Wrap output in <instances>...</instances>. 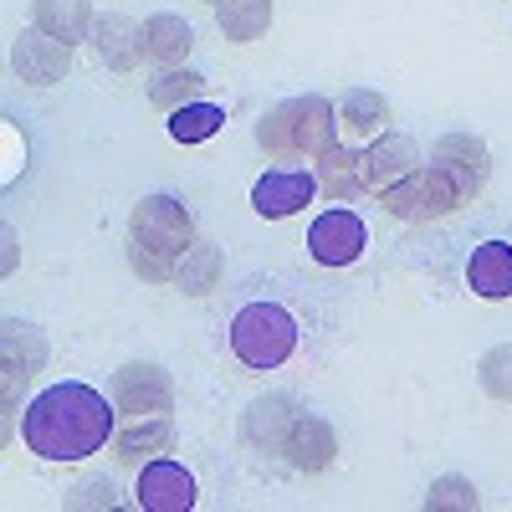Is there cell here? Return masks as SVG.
Segmentation results:
<instances>
[{
    "label": "cell",
    "mask_w": 512,
    "mask_h": 512,
    "mask_svg": "<svg viewBox=\"0 0 512 512\" xmlns=\"http://www.w3.org/2000/svg\"><path fill=\"white\" fill-rule=\"evenodd\" d=\"M113 415L118 405L103 400V390L82 379H62V384H47L21 415V436L26 446L41 456V461H82L113 441Z\"/></svg>",
    "instance_id": "6da1fadb"
},
{
    "label": "cell",
    "mask_w": 512,
    "mask_h": 512,
    "mask_svg": "<svg viewBox=\"0 0 512 512\" xmlns=\"http://www.w3.org/2000/svg\"><path fill=\"white\" fill-rule=\"evenodd\" d=\"M256 144L267 159H323L338 144V108L318 93L282 98L256 118Z\"/></svg>",
    "instance_id": "7a4b0ae2"
},
{
    "label": "cell",
    "mask_w": 512,
    "mask_h": 512,
    "mask_svg": "<svg viewBox=\"0 0 512 512\" xmlns=\"http://www.w3.org/2000/svg\"><path fill=\"white\" fill-rule=\"evenodd\" d=\"M297 349V318L282 303H246L231 318V354L251 369V374H267L277 364H287Z\"/></svg>",
    "instance_id": "3957f363"
},
{
    "label": "cell",
    "mask_w": 512,
    "mask_h": 512,
    "mask_svg": "<svg viewBox=\"0 0 512 512\" xmlns=\"http://www.w3.org/2000/svg\"><path fill=\"white\" fill-rule=\"evenodd\" d=\"M379 200H384V210H390L395 221H405V226L441 221V216H451V210H461V205H466V200H461V190H456V180L446 175L441 164H420V169H410V175H405V180H395Z\"/></svg>",
    "instance_id": "277c9868"
},
{
    "label": "cell",
    "mask_w": 512,
    "mask_h": 512,
    "mask_svg": "<svg viewBox=\"0 0 512 512\" xmlns=\"http://www.w3.org/2000/svg\"><path fill=\"white\" fill-rule=\"evenodd\" d=\"M128 241L180 262V256L195 246V216L185 210V200H175V195H144L134 205V216H128Z\"/></svg>",
    "instance_id": "5b68a950"
},
{
    "label": "cell",
    "mask_w": 512,
    "mask_h": 512,
    "mask_svg": "<svg viewBox=\"0 0 512 512\" xmlns=\"http://www.w3.org/2000/svg\"><path fill=\"white\" fill-rule=\"evenodd\" d=\"M108 400L123 415H169L175 410V379L159 364H123L108 379Z\"/></svg>",
    "instance_id": "8992f818"
},
{
    "label": "cell",
    "mask_w": 512,
    "mask_h": 512,
    "mask_svg": "<svg viewBox=\"0 0 512 512\" xmlns=\"http://www.w3.org/2000/svg\"><path fill=\"white\" fill-rule=\"evenodd\" d=\"M364 246H369V231L349 205L323 210V216L308 226V256L318 267H349V262L364 256Z\"/></svg>",
    "instance_id": "52a82bcc"
},
{
    "label": "cell",
    "mask_w": 512,
    "mask_h": 512,
    "mask_svg": "<svg viewBox=\"0 0 512 512\" xmlns=\"http://www.w3.org/2000/svg\"><path fill=\"white\" fill-rule=\"evenodd\" d=\"M11 67H16L21 82H31V88H52V82H62L72 72V47L47 36L41 26H26L11 41Z\"/></svg>",
    "instance_id": "ba28073f"
},
{
    "label": "cell",
    "mask_w": 512,
    "mask_h": 512,
    "mask_svg": "<svg viewBox=\"0 0 512 512\" xmlns=\"http://www.w3.org/2000/svg\"><path fill=\"white\" fill-rule=\"evenodd\" d=\"M431 164H441L446 175L456 180V190H461L466 205H472L487 190V180H492V154H487V144L477 134H446V139H436Z\"/></svg>",
    "instance_id": "9c48e42d"
},
{
    "label": "cell",
    "mask_w": 512,
    "mask_h": 512,
    "mask_svg": "<svg viewBox=\"0 0 512 512\" xmlns=\"http://www.w3.org/2000/svg\"><path fill=\"white\" fill-rule=\"evenodd\" d=\"M313 195H318L313 169H267V175L251 185V210L262 221H287L303 205H313Z\"/></svg>",
    "instance_id": "30bf717a"
},
{
    "label": "cell",
    "mask_w": 512,
    "mask_h": 512,
    "mask_svg": "<svg viewBox=\"0 0 512 512\" xmlns=\"http://www.w3.org/2000/svg\"><path fill=\"white\" fill-rule=\"evenodd\" d=\"M139 507L144 512H190L195 507V477L185 472L180 461H169V456H154L139 466V487H134Z\"/></svg>",
    "instance_id": "8fae6325"
},
{
    "label": "cell",
    "mask_w": 512,
    "mask_h": 512,
    "mask_svg": "<svg viewBox=\"0 0 512 512\" xmlns=\"http://www.w3.org/2000/svg\"><path fill=\"white\" fill-rule=\"evenodd\" d=\"M292 420H297V405L287 395H262V400H251L246 415H241V441L251 451H262V456H282Z\"/></svg>",
    "instance_id": "7c38bea8"
},
{
    "label": "cell",
    "mask_w": 512,
    "mask_h": 512,
    "mask_svg": "<svg viewBox=\"0 0 512 512\" xmlns=\"http://www.w3.org/2000/svg\"><path fill=\"white\" fill-rule=\"evenodd\" d=\"M108 446H113L118 466H144L159 451L175 446V420L169 415H128V425H118Z\"/></svg>",
    "instance_id": "4fadbf2b"
},
{
    "label": "cell",
    "mask_w": 512,
    "mask_h": 512,
    "mask_svg": "<svg viewBox=\"0 0 512 512\" xmlns=\"http://www.w3.org/2000/svg\"><path fill=\"white\" fill-rule=\"evenodd\" d=\"M282 456L297 466V472H308V477H313V472H328L333 456H338V436H333V425H328L323 415L297 410V420H292V431H287Z\"/></svg>",
    "instance_id": "5bb4252c"
},
{
    "label": "cell",
    "mask_w": 512,
    "mask_h": 512,
    "mask_svg": "<svg viewBox=\"0 0 512 512\" xmlns=\"http://www.w3.org/2000/svg\"><path fill=\"white\" fill-rule=\"evenodd\" d=\"M333 108H338V139L354 144V149L374 144L379 134H390V103L369 88H349Z\"/></svg>",
    "instance_id": "9a60e30c"
},
{
    "label": "cell",
    "mask_w": 512,
    "mask_h": 512,
    "mask_svg": "<svg viewBox=\"0 0 512 512\" xmlns=\"http://www.w3.org/2000/svg\"><path fill=\"white\" fill-rule=\"evenodd\" d=\"M93 52H98L103 67H113V72H139V62H144V26H139L134 16H123V11L98 16V26H93Z\"/></svg>",
    "instance_id": "2e32d148"
},
{
    "label": "cell",
    "mask_w": 512,
    "mask_h": 512,
    "mask_svg": "<svg viewBox=\"0 0 512 512\" xmlns=\"http://www.w3.org/2000/svg\"><path fill=\"white\" fill-rule=\"evenodd\" d=\"M410 169H420V149L405 134H379L374 144H364V185L369 195H384L395 180H405Z\"/></svg>",
    "instance_id": "e0dca14e"
},
{
    "label": "cell",
    "mask_w": 512,
    "mask_h": 512,
    "mask_svg": "<svg viewBox=\"0 0 512 512\" xmlns=\"http://www.w3.org/2000/svg\"><path fill=\"white\" fill-rule=\"evenodd\" d=\"M195 52V26L175 11H159L144 21V62L169 72V67H185V57Z\"/></svg>",
    "instance_id": "ac0fdd59"
},
{
    "label": "cell",
    "mask_w": 512,
    "mask_h": 512,
    "mask_svg": "<svg viewBox=\"0 0 512 512\" xmlns=\"http://www.w3.org/2000/svg\"><path fill=\"white\" fill-rule=\"evenodd\" d=\"M313 175H318V195H328V200L369 195V185H364V149H354L344 139H338L323 159H313Z\"/></svg>",
    "instance_id": "d6986e66"
},
{
    "label": "cell",
    "mask_w": 512,
    "mask_h": 512,
    "mask_svg": "<svg viewBox=\"0 0 512 512\" xmlns=\"http://www.w3.org/2000/svg\"><path fill=\"white\" fill-rule=\"evenodd\" d=\"M466 287L487 303H502L512 297V241H482L466 262Z\"/></svg>",
    "instance_id": "ffe728a7"
},
{
    "label": "cell",
    "mask_w": 512,
    "mask_h": 512,
    "mask_svg": "<svg viewBox=\"0 0 512 512\" xmlns=\"http://www.w3.org/2000/svg\"><path fill=\"white\" fill-rule=\"evenodd\" d=\"M31 26L67 41V47H77V41L93 36L98 16H93V0H31Z\"/></svg>",
    "instance_id": "44dd1931"
},
{
    "label": "cell",
    "mask_w": 512,
    "mask_h": 512,
    "mask_svg": "<svg viewBox=\"0 0 512 512\" xmlns=\"http://www.w3.org/2000/svg\"><path fill=\"white\" fill-rule=\"evenodd\" d=\"M41 359H47V344L31 323H6V405L16 400V384L36 379Z\"/></svg>",
    "instance_id": "7402d4cb"
},
{
    "label": "cell",
    "mask_w": 512,
    "mask_h": 512,
    "mask_svg": "<svg viewBox=\"0 0 512 512\" xmlns=\"http://www.w3.org/2000/svg\"><path fill=\"white\" fill-rule=\"evenodd\" d=\"M221 272H226V256L216 241H195L185 256H180V272H175V287L185 297H205L221 287Z\"/></svg>",
    "instance_id": "603a6c76"
},
{
    "label": "cell",
    "mask_w": 512,
    "mask_h": 512,
    "mask_svg": "<svg viewBox=\"0 0 512 512\" xmlns=\"http://www.w3.org/2000/svg\"><path fill=\"white\" fill-rule=\"evenodd\" d=\"M216 26L226 41H256V36H267L272 26V0H221L216 6Z\"/></svg>",
    "instance_id": "cb8c5ba5"
},
{
    "label": "cell",
    "mask_w": 512,
    "mask_h": 512,
    "mask_svg": "<svg viewBox=\"0 0 512 512\" xmlns=\"http://www.w3.org/2000/svg\"><path fill=\"white\" fill-rule=\"evenodd\" d=\"M221 128H226V108L205 103V98L169 113V139H175V144H205V139H216Z\"/></svg>",
    "instance_id": "d4e9b609"
},
{
    "label": "cell",
    "mask_w": 512,
    "mask_h": 512,
    "mask_svg": "<svg viewBox=\"0 0 512 512\" xmlns=\"http://www.w3.org/2000/svg\"><path fill=\"white\" fill-rule=\"evenodd\" d=\"M205 88H210V82H205L200 72H190V67H169V72H159V77L149 82V108L175 113V108H185V103H200Z\"/></svg>",
    "instance_id": "484cf974"
},
{
    "label": "cell",
    "mask_w": 512,
    "mask_h": 512,
    "mask_svg": "<svg viewBox=\"0 0 512 512\" xmlns=\"http://www.w3.org/2000/svg\"><path fill=\"white\" fill-rule=\"evenodd\" d=\"M482 497L466 477H436L431 492H425V512H477Z\"/></svg>",
    "instance_id": "4316f807"
},
{
    "label": "cell",
    "mask_w": 512,
    "mask_h": 512,
    "mask_svg": "<svg viewBox=\"0 0 512 512\" xmlns=\"http://www.w3.org/2000/svg\"><path fill=\"white\" fill-rule=\"evenodd\" d=\"M477 379H482V390H487L492 400H507V405H512V344L487 349L482 364H477Z\"/></svg>",
    "instance_id": "83f0119b"
},
{
    "label": "cell",
    "mask_w": 512,
    "mask_h": 512,
    "mask_svg": "<svg viewBox=\"0 0 512 512\" xmlns=\"http://www.w3.org/2000/svg\"><path fill=\"white\" fill-rule=\"evenodd\" d=\"M128 267H134L144 282H154V287H164V282H175V272H180V262L175 256H159V251H144V246H134L128 241Z\"/></svg>",
    "instance_id": "f1b7e54d"
},
{
    "label": "cell",
    "mask_w": 512,
    "mask_h": 512,
    "mask_svg": "<svg viewBox=\"0 0 512 512\" xmlns=\"http://www.w3.org/2000/svg\"><path fill=\"white\" fill-rule=\"evenodd\" d=\"M210 6H221V0H210Z\"/></svg>",
    "instance_id": "f546056e"
}]
</instances>
